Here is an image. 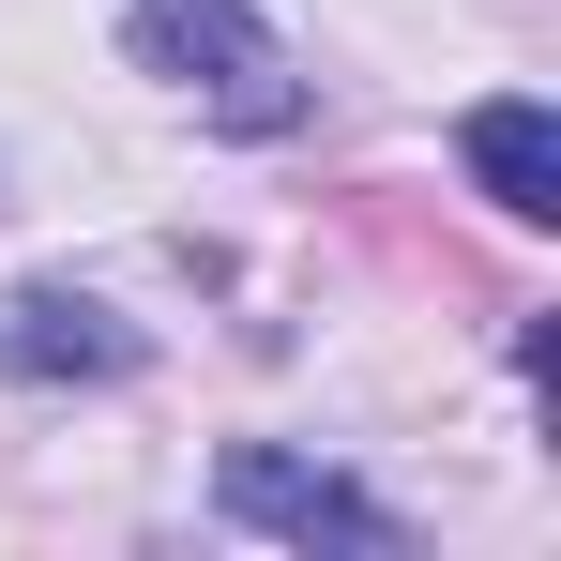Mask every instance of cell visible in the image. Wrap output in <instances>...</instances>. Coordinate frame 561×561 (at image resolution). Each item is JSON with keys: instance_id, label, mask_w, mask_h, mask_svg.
<instances>
[{"instance_id": "obj_1", "label": "cell", "mask_w": 561, "mask_h": 561, "mask_svg": "<svg viewBox=\"0 0 561 561\" xmlns=\"http://www.w3.org/2000/svg\"><path fill=\"white\" fill-rule=\"evenodd\" d=\"M122 46H137L152 77H183L228 137H288V122H304V77H288V46L243 15V0H137Z\"/></svg>"}, {"instance_id": "obj_2", "label": "cell", "mask_w": 561, "mask_h": 561, "mask_svg": "<svg viewBox=\"0 0 561 561\" xmlns=\"http://www.w3.org/2000/svg\"><path fill=\"white\" fill-rule=\"evenodd\" d=\"M213 501H228L243 531H288V547H350V561L394 547V516H379L350 470H304V456H274V440H243V456L213 470Z\"/></svg>"}, {"instance_id": "obj_3", "label": "cell", "mask_w": 561, "mask_h": 561, "mask_svg": "<svg viewBox=\"0 0 561 561\" xmlns=\"http://www.w3.org/2000/svg\"><path fill=\"white\" fill-rule=\"evenodd\" d=\"M122 365H137V334L106 304H77V288H15L0 304V379H122Z\"/></svg>"}, {"instance_id": "obj_4", "label": "cell", "mask_w": 561, "mask_h": 561, "mask_svg": "<svg viewBox=\"0 0 561 561\" xmlns=\"http://www.w3.org/2000/svg\"><path fill=\"white\" fill-rule=\"evenodd\" d=\"M456 152H470V183L501 197L516 228H547V213H561V122H547V106H531V92L470 106V137H456Z\"/></svg>"}]
</instances>
